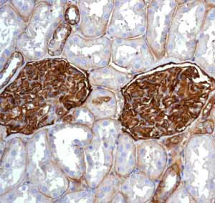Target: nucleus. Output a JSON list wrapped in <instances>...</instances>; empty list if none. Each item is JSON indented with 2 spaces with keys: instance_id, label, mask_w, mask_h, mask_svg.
<instances>
[{
  "instance_id": "obj_1",
  "label": "nucleus",
  "mask_w": 215,
  "mask_h": 203,
  "mask_svg": "<svg viewBox=\"0 0 215 203\" xmlns=\"http://www.w3.org/2000/svg\"><path fill=\"white\" fill-rule=\"evenodd\" d=\"M65 65L62 61L45 60L27 64L16 80L1 94V123L12 132L29 134L45 126L49 113L56 109L52 102L57 98L73 103L62 93L56 78ZM61 76V75H60ZM57 114V113H56Z\"/></svg>"
},
{
  "instance_id": "obj_2",
  "label": "nucleus",
  "mask_w": 215,
  "mask_h": 203,
  "mask_svg": "<svg viewBox=\"0 0 215 203\" xmlns=\"http://www.w3.org/2000/svg\"><path fill=\"white\" fill-rule=\"evenodd\" d=\"M212 104H213V102H209V104L207 106V107L205 108V109L204 110V117H207V116L210 113V110L212 109Z\"/></svg>"
},
{
  "instance_id": "obj_3",
  "label": "nucleus",
  "mask_w": 215,
  "mask_h": 203,
  "mask_svg": "<svg viewBox=\"0 0 215 203\" xmlns=\"http://www.w3.org/2000/svg\"><path fill=\"white\" fill-rule=\"evenodd\" d=\"M182 140V137L180 136H174L171 139H169V141L171 144H178L179 142H180Z\"/></svg>"
},
{
  "instance_id": "obj_4",
  "label": "nucleus",
  "mask_w": 215,
  "mask_h": 203,
  "mask_svg": "<svg viewBox=\"0 0 215 203\" xmlns=\"http://www.w3.org/2000/svg\"><path fill=\"white\" fill-rule=\"evenodd\" d=\"M199 12H204V7H201L199 8Z\"/></svg>"
}]
</instances>
